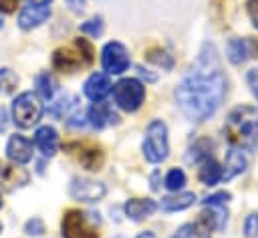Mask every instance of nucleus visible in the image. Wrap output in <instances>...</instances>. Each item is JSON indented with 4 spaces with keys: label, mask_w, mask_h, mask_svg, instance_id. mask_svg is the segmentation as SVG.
<instances>
[{
    "label": "nucleus",
    "mask_w": 258,
    "mask_h": 238,
    "mask_svg": "<svg viewBox=\"0 0 258 238\" xmlns=\"http://www.w3.org/2000/svg\"><path fill=\"white\" fill-rule=\"evenodd\" d=\"M52 0H28V4H34V6H48Z\"/></svg>",
    "instance_id": "nucleus-38"
},
{
    "label": "nucleus",
    "mask_w": 258,
    "mask_h": 238,
    "mask_svg": "<svg viewBox=\"0 0 258 238\" xmlns=\"http://www.w3.org/2000/svg\"><path fill=\"white\" fill-rule=\"evenodd\" d=\"M0 232H2V224H0Z\"/></svg>",
    "instance_id": "nucleus-41"
},
{
    "label": "nucleus",
    "mask_w": 258,
    "mask_h": 238,
    "mask_svg": "<svg viewBox=\"0 0 258 238\" xmlns=\"http://www.w3.org/2000/svg\"><path fill=\"white\" fill-rule=\"evenodd\" d=\"M87 121L91 123V127L95 129H105L109 125H117L119 123V115L113 111V107L105 101H97L89 107L87 111Z\"/></svg>",
    "instance_id": "nucleus-12"
},
{
    "label": "nucleus",
    "mask_w": 258,
    "mask_h": 238,
    "mask_svg": "<svg viewBox=\"0 0 258 238\" xmlns=\"http://www.w3.org/2000/svg\"><path fill=\"white\" fill-rule=\"evenodd\" d=\"M18 6V0H0V12H14Z\"/></svg>",
    "instance_id": "nucleus-35"
},
{
    "label": "nucleus",
    "mask_w": 258,
    "mask_h": 238,
    "mask_svg": "<svg viewBox=\"0 0 258 238\" xmlns=\"http://www.w3.org/2000/svg\"><path fill=\"white\" fill-rule=\"evenodd\" d=\"M6 155L12 163H28L32 159V143L22 135H12L6 143Z\"/></svg>",
    "instance_id": "nucleus-15"
},
{
    "label": "nucleus",
    "mask_w": 258,
    "mask_h": 238,
    "mask_svg": "<svg viewBox=\"0 0 258 238\" xmlns=\"http://www.w3.org/2000/svg\"><path fill=\"white\" fill-rule=\"evenodd\" d=\"M60 228L64 238H99V232L89 224L87 214H83L81 210H69L62 218Z\"/></svg>",
    "instance_id": "nucleus-7"
},
{
    "label": "nucleus",
    "mask_w": 258,
    "mask_h": 238,
    "mask_svg": "<svg viewBox=\"0 0 258 238\" xmlns=\"http://www.w3.org/2000/svg\"><path fill=\"white\" fill-rule=\"evenodd\" d=\"M67 4L71 6V10H73V12H83V10H85L87 0H67Z\"/></svg>",
    "instance_id": "nucleus-36"
},
{
    "label": "nucleus",
    "mask_w": 258,
    "mask_h": 238,
    "mask_svg": "<svg viewBox=\"0 0 258 238\" xmlns=\"http://www.w3.org/2000/svg\"><path fill=\"white\" fill-rule=\"evenodd\" d=\"M228 91V81L220 69L218 50L206 42L187 77L179 81L173 91L175 103L189 121L210 119L222 105Z\"/></svg>",
    "instance_id": "nucleus-1"
},
{
    "label": "nucleus",
    "mask_w": 258,
    "mask_h": 238,
    "mask_svg": "<svg viewBox=\"0 0 258 238\" xmlns=\"http://www.w3.org/2000/svg\"><path fill=\"white\" fill-rule=\"evenodd\" d=\"M143 155L149 163H161L169 155V139H167V125L161 119H153L145 127L143 139Z\"/></svg>",
    "instance_id": "nucleus-4"
},
{
    "label": "nucleus",
    "mask_w": 258,
    "mask_h": 238,
    "mask_svg": "<svg viewBox=\"0 0 258 238\" xmlns=\"http://www.w3.org/2000/svg\"><path fill=\"white\" fill-rule=\"evenodd\" d=\"M183 186H185V173H183L179 167L169 169L167 175H165V188H167L169 192H179Z\"/></svg>",
    "instance_id": "nucleus-26"
},
{
    "label": "nucleus",
    "mask_w": 258,
    "mask_h": 238,
    "mask_svg": "<svg viewBox=\"0 0 258 238\" xmlns=\"http://www.w3.org/2000/svg\"><path fill=\"white\" fill-rule=\"evenodd\" d=\"M115 238H119V236H115Z\"/></svg>",
    "instance_id": "nucleus-42"
},
{
    "label": "nucleus",
    "mask_w": 258,
    "mask_h": 238,
    "mask_svg": "<svg viewBox=\"0 0 258 238\" xmlns=\"http://www.w3.org/2000/svg\"><path fill=\"white\" fill-rule=\"evenodd\" d=\"M224 135L236 149L258 151V109L250 105H240L230 111Z\"/></svg>",
    "instance_id": "nucleus-2"
},
{
    "label": "nucleus",
    "mask_w": 258,
    "mask_h": 238,
    "mask_svg": "<svg viewBox=\"0 0 258 238\" xmlns=\"http://www.w3.org/2000/svg\"><path fill=\"white\" fill-rule=\"evenodd\" d=\"M228 214L224 206H210V212H202L196 222L183 224L171 238H212V230L226 228Z\"/></svg>",
    "instance_id": "nucleus-3"
},
{
    "label": "nucleus",
    "mask_w": 258,
    "mask_h": 238,
    "mask_svg": "<svg viewBox=\"0 0 258 238\" xmlns=\"http://www.w3.org/2000/svg\"><path fill=\"white\" fill-rule=\"evenodd\" d=\"M79 30H81L83 34H89V36L97 38V36L103 34V18H101V16H93V18L85 20L83 24H79Z\"/></svg>",
    "instance_id": "nucleus-27"
},
{
    "label": "nucleus",
    "mask_w": 258,
    "mask_h": 238,
    "mask_svg": "<svg viewBox=\"0 0 258 238\" xmlns=\"http://www.w3.org/2000/svg\"><path fill=\"white\" fill-rule=\"evenodd\" d=\"M246 10H248V16H250L254 28H258V0H248L246 2Z\"/></svg>",
    "instance_id": "nucleus-34"
},
{
    "label": "nucleus",
    "mask_w": 258,
    "mask_h": 238,
    "mask_svg": "<svg viewBox=\"0 0 258 238\" xmlns=\"http://www.w3.org/2000/svg\"><path fill=\"white\" fill-rule=\"evenodd\" d=\"M212 157V141L210 139H198L191 147H189V151H187V155H185V159L189 161V163H204L206 159H210Z\"/></svg>",
    "instance_id": "nucleus-24"
},
{
    "label": "nucleus",
    "mask_w": 258,
    "mask_h": 238,
    "mask_svg": "<svg viewBox=\"0 0 258 238\" xmlns=\"http://www.w3.org/2000/svg\"><path fill=\"white\" fill-rule=\"evenodd\" d=\"M0 208H2V198H0Z\"/></svg>",
    "instance_id": "nucleus-40"
},
{
    "label": "nucleus",
    "mask_w": 258,
    "mask_h": 238,
    "mask_svg": "<svg viewBox=\"0 0 258 238\" xmlns=\"http://www.w3.org/2000/svg\"><path fill=\"white\" fill-rule=\"evenodd\" d=\"M24 232L28 236H42L44 234V222L40 218H30L26 224H24Z\"/></svg>",
    "instance_id": "nucleus-30"
},
{
    "label": "nucleus",
    "mask_w": 258,
    "mask_h": 238,
    "mask_svg": "<svg viewBox=\"0 0 258 238\" xmlns=\"http://www.w3.org/2000/svg\"><path fill=\"white\" fill-rule=\"evenodd\" d=\"M34 145L38 147V151L46 157H52L58 149V133L54 127H48V125H42L36 129L34 133Z\"/></svg>",
    "instance_id": "nucleus-17"
},
{
    "label": "nucleus",
    "mask_w": 258,
    "mask_h": 238,
    "mask_svg": "<svg viewBox=\"0 0 258 238\" xmlns=\"http://www.w3.org/2000/svg\"><path fill=\"white\" fill-rule=\"evenodd\" d=\"M40 117H42V103L36 93L26 91L12 101V121L20 129H30L40 121Z\"/></svg>",
    "instance_id": "nucleus-5"
},
{
    "label": "nucleus",
    "mask_w": 258,
    "mask_h": 238,
    "mask_svg": "<svg viewBox=\"0 0 258 238\" xmlns=\"http://www.w3.org/2000/svg\"><path fill=\"white\" fill-rule=\"evenodd\" d=\"M73 147H77V151H69V153H75L77 161L89 169V171H97L103 167V161H105V153L99 145H93V143H71Z\"/></svg>",
    "instance_id": "nucleus-11"
},
{
    "label": "nucleus",
    "mask_w": 258,
    "mask_h": 238,
    "mask_svg": "<svg viewBox=\"0 0 258 238\" xmlns=\"http://www.w3.org/2000/svg\"><path fill=\"white\" fill-rule=\"evenodd\" d=\"M50 18V10L48 6H34V4H28L20 10L18 14V26L22 30H32L36 26H40L42 22H46Z\"/></svg>",
    "instance_id": "nucleus-13"
},
{
    "label": "nucleus",
    "mask_w": 258,
    "mask_h": 238,
    "mask_svg": "<svg viewBox=\"0 0 258 238\" xmlns=\"http://www.w3.org/2000/svg\"><path fill=\"white\" fill-rule=\"evenodd\" d=\"M109 91H111V81H109V77L105 73H93L83 85L85 97H89L93 103L103 101L109 95Z\"/></svg>",
    "instance_id": "nucleus-14"
},
{
    "label": "nucleus",
    "mask_w": 258,
    "mask_h": 238,
    "mask_svg": "<svg viewBox=\"0 0 258 238\" xmlns=\"http://www.w3.org/2000/svg\"><path fill=\"white\" fill-rule=\"evenodd\" d=\"M226 56L232 65H242L250 56H258L256 38H230L226 44Z\"/></svg>",
    "instance_id": "nucleus-10"
},
{
    "label": "nucleus",
    "mask_w": 258,
    "mask_h": 238,
    "mask_svg": "<svg viewBox=\"0 0 258 238\" xmlns=\"http://www.w3.org/2000/svg\"><path fill=\"white\" fill-rule=\"evenodd\" d=\"M196 202V194L194 192H173V196H165L159 202V208L167 214L171 212H181L185 208H189Z\"/></svg>",
    "instance_id": "nucleus-20"
},
{
    "label": "nucleus",
    "mask_w": 258,
    "mask_h": 238,
    "mask_svg": "<svg viewBox=\"0 0 258 238\" xmlns=\"http://www.w3.org/2000/svg\"><path fill=\"white\" fill-rule=\"evenodd\" d=\"M75 103H77V99H75V97L58 99V101L48 109V113H50V115H54V117H64V115H69V111L75 107Z\"/></svg>",
    "instance_id": "nucleus-28"
},
{
    "label": "nucleus",
    "mask_w": 258,
    "mask_h": 238,
    "mask_svg": "<svg viewBox=\"0 0 258 238\" xmlns=\"http://www.w3.org/2000/svg\"><path fill=\"white\" fill-rule=\"evenodd\" d=\"M137 238H155V234H153L151 230H145V232H139Z\"/></svg>",
    "instance_id": "nucleus-39"
},
{
    "label": "nucleus",
    "mask_w": 258,
    "mask_h": 238,
    "mask_svg": "<svg viewBox=\"0 0 258 238\" xmlns=\"http://www.w3.org/2000/svg\"><path fill=\"white\" fill-rule=\"evenodd\" d=\"M101 65L103 69L109 73V75H121L129 69V54H127V48L117 42V40H111L103 46L101 50Z\"/></svg>",
    "instance_id": "nucleus-8"
},
{
    "label": "nucleus",
    "mask_w": 258,
    "mask_h": 238,
    "mask_svg": "<svg viewBox=\"0 0 258 238\" xmlns=\"http://www.w3.org/2000/svg\"><path fill=\"white\" fill-rule=\"evenodd\" d=\"M246 83L250 87V93L254 95V99L258 101V69H250L246 73Z\"/></svg>",
    "instance_id": "nucleus-33"
},
{
    "label": "nucleus",
    "mask_w": 258,
    "mask_h": 238,
    "mask_svg": "<svg viewBox=\"0 0 258 238\" xmlns=\"http://www.w3.org/2000/svg\"><path fill=\"white\" fill-rule=\"evenodd\" d=\"M85 65L81 52L73 50V48H56L52 52V67L56 71H62V73H75L77 69H81Z\"/></svg>",
    "instance_id": "nucleus-16"
},
{
    "label": "nucleus",
    "mask_w": 258,
    "mask_h": 238,
    "mask_svg": "<svg viewBox=\"0 0 258 238\" xmlns=\"http://www.w3.org/2000/svg\"><path fill=\"white\" fill-rule=\"evenodd\" d=\"M34 85H36V95H40L44 101H50V99L54 97L56 89H58V83H56V79H54V77H52L48 71L40 73V75L36 77Z\"/></svg>",
    "instance_id": "nucleus-23"
},
{
    "label": "nucleus",
    "mask_w": 258,
    "mask_h": 238,
    "mask_svg": "<svg viewBox=\"0 0 258 238\" xmlns=\"http://www.w3.org/2000/svg\"><path fill=\"white\" fill-rule=\"evenodd\" d=\"M246 165H248V159H246V155L242 153V149L232 147V149L226 153V163H224V175H222V180L228 182V180H232V177L244 173V171H246Z\"/></svg>",
    "instance_id": "nucleus-19"
},
{
    "label": "nucleus",
    "mask_w": 258,
    "mask_h": 238,
    "mask_svg": "<svg viewBox=\"0 0 258 238\" xmlns=\"http://www.w3.org/2000/svg\"><path fill=\"white\" fill-rule=\"evenodd\" d=\"M113 99L119 109L133 113L145 101V87L137 79H121L113 85Z\"/></svg>",
    "instance_id": "nucleus-6"
},
{
    "label": "nucleus",
    "mask_w": 258,
    "mask_h": 238,
    "mask_svg": "<svg viewBox=\"0 0 258 238\" xmlns=\"http://www.w3.org/2000/svg\"><path fill=\"white\" fill-rule=\"evenodd\" d=\"M230 198H232L230 192H216V194L208 196L206 200H202V204H204V206H224Z\"/></svg>",
    "instance_id": "nucleus-31"
},
{
    "label": "nucleus",
    "mask_w": 258,
    "mask_h": 238,
    "mask_svg": "<svg viewBox=\"0 0 258 238\" xmlns=\"http://www.w3.org/2000/svg\"><path fill=\"white\" fill-rule=\"evenodd\" d=\"M244 236L246 238H258V212H252L244 220Z\"/></svg>",
    "instance_id": "nucleus-29"
},
{
    "label": "nucleus",
    "mask_w": 258,
    "mask_h": 238,
    "mask_svg": "<svg viewBox=\"0 0 258 238\" xmlns=\"http://www.w3.org/2000/svg\"><path fill=\"white\" fill-rule=\"evenodd\" d=\"M157 208H159V206H157L153 200H149V198H131V200H127L125 206H123L125 216L131 218V220H135V222H139V220H143V218H149Z\"/></svg>",
    "instance_id": "nucleus-18"
},
{
    "label": "nucleus",
    "mask_w": 258,
    "mask_h": 238,
    "mask_svg": "<svg viewBox=\"0 0 258 238\" xmlns=\"http://www.w3.org/2000/svg\"><path fill=\"white\" fill-rule=\"evenodd\" d=\"M145 56H147V61L155 63L161 69H171L173 67V56L167 50H163V48H149Z\"/></svg>",
    "instance_id": "nucleus-25"
},
{
    "label": "nucleus",
    "mask_w": 258,
    "mask_h": 238,
    "mask_svg": "<svg viewBox=\"0 0 258 238\" xmlns=\"http://www.w3.org/2000/svg\"><path fill=\"white\" fill-rule=\"evenodd\" d=\"M28 182V173L22 169V167H16V165H6V163H0V184L6 188V190H16L20 186H24Z\"/></svg>",
    "instance_id": "nucleus-21"
},
{
    "label": "nucleus",
    "mask_w": 258,
    "mask_h": 238,
    "mask_svg": "<svg viewBox=\"0 0 258 238\" xmlns=\"http://www.w3.org/2000/svg\"><path fill=\"white\" fill-rule=\"evenodd\" d=\"M222 175H224V169H222V165H220L214 157L206 159V161L200 165L198 177H200V182H202L204 186H216L218 182H222Z\"/></svg>",
    "instance_id": "nucleus-22"
},
{
    "label": "nucleus",
    "mask_w": 258,
    "mask_h": 238,
    "mask_svg": "<svg viewBox=\"0 0 258 238\" xmlns=\"http://www.w3.org/2000/svg\"><path fill=\"white\" fill-rule=\"evenodd\" d=\"M69 194L73 200H79V202H99L107 194V188H105V184L95 182V180L75 177L71 182Z\"/></svg>",
    "instance_id": "nucleus-9"
},
{
    "label": "nucleus",
    "mask_w": 258,
    "mask_h": 238,
    "mask_svg": "<svg viewBox=\"0 0 258 238\" xmlns=\"http://www.w3.org/2000/svg\"><path fill=\"white\" fill-rule=\"evenodd\" d=\"M75 44H77V48H79V52H81L85 65H91V63H93V46H91L85 38H77Z\"/></svg>",
    "instance_id": "nucleus-32"
},
{
    "label": "nucleus",
    "mask_w": 258,
    "mask_h": 238,
    "mask_svg": "<svg viewBox=\"0 0 258 238\" xmlns=\"http://www.w3.org/2000/svg\"><path fill=\"white\" fill-rule=\"evenodd\" d=\"M137 75H139V77H143V79H145V81H149V83H153V81L157 79L155 75H149V73H147L143 67H137Z\"/></svg>",
    "instance_id": "nucleus-37"
}]
</instances>
